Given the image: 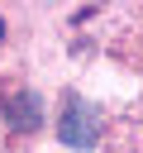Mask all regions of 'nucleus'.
Wrapping results in <instances>:
<instances>
[{
  "label": "nucleus",
  "mask_w": 143,
  "mask_h": 153,
  "mask_svg": "<svg viewBox=\"0 0 143 153\" xmlns=\"http://www.w3.org/2000/svg\"><path fill=\"white\" fill-rule=\"evenodd\" d=\"M57 139H62L67 148H91V143L100 139V110L72 96V100L62 105V120H57Z\"/></svg>",
  "instance_id": "1"
},
{
  "label": "nucleus",
  "mask_w": 143,
  "mask_h": 153,
  "mask_svg": "<svg viewBox=\"0 0 143 153\" xmlns=\"http://www.w3.org/2000/svg\"><path fill=\"white\" fill-rule=\"evenodd\" d=\"M5 124H10L14 134L43 129V100H38V91H14V96L5 100Z\"/></svg>",
  "instance_id": "2"
},
{
  "label": "nucleus",
  "mask_w": 143,
  "mask_h": 153,
  "mask_svg": "<svg viewBox=\"0 0 143 153\" xmlns=\"http://www.w3.org/2000/svg\"><path fill=\"white\" fill-rule=\"evenodd\" d=\"M0 43H5V19H0Z\"/></svg>",
  "instance_id": "3"
}]
</instances>
